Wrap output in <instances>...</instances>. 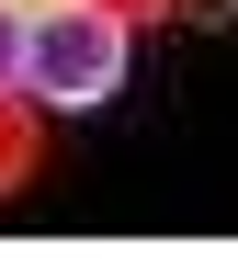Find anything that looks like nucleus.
<instances>
[{
  "label": "nucleus",
  "mask_w": 238,
  "mask_h": 261,
  "mask_svg": "<svg viewBox=\"0 0 238 261\" xmlns=\"http://www.w3.org/2000/svg\"><path fill=\"white\" fill-rule=\"evenodd\" d=\"M136 68V23L114 0H57L23 23V102L34 114H102Z\"/></svg>",
  "instance_id": "1"
},
{
  "label": "nucleus",
  "mask_w": 238,
  "mask_h": 261,
  "mask_svg": "<svg viewBox=\"0 0 238 261\" xmlns=\"http://www.w3.org/2000/svg\"><path fill=\"white\" fill-rule=\"evenodd\" d=\"M34 170H45V114L23 91H0V193H23Z\"/></svg>",
  "instance_id": "2"
},
{
  "label": "nucleus",
  "mask_w": 238,
  "mask_h": 261,
  "mask_svg": "<svg viewBox=\"0 0 238 261\" xmlns=\"http://www.w3.org/2000/svg\"><path fill=\"white\" fill-rule=\"evenodd\" d=\"M0 91H23V12L0 0Z\"/></svg>",
  "instance_id": "3"
},
{
  "label": "nucleus",
  "mask_w": 238,
  "mask_h": 261,
  "mask_svg": "<svg viewBox=\"0 0 238 261\" xmlns=\"http://www.w3.org/2000/svg\"><path fill=\"white\" fill-rule=\"evenodd\" d=\"M170 23H238V0H170Z\"/></svg>",
  "instance_id": "4"
},
{
  "label": "nucleus",
  "mask_w": 238,
  "mask_h": 261,
  "mask_svg": "<svg viewBox=\"0 0 238 261\" xmlns=\"http://www.w3.org/2000/svg\"><path fill=\"white\" fill-rule=\"evenodd\" d=\"M114 12H125V23H170V0H114Z\"/></svg>",
  "instance_id": "5"
},
{
  "label": "nucleus",
  "mask_w": 238,
  "mask_h": 261,
  "mask_svg": "<svg viewBox=\"0 0 238 261\" xmlns=\"http://www.w3.org/2000/svg\"><path fill=\"white\" fill-rule=\"evenodd\" d=\"M12 12H23V23H34V12H57V0H12Z\"/></svg>",
  "instance_id": "6"
}]
</instances>
